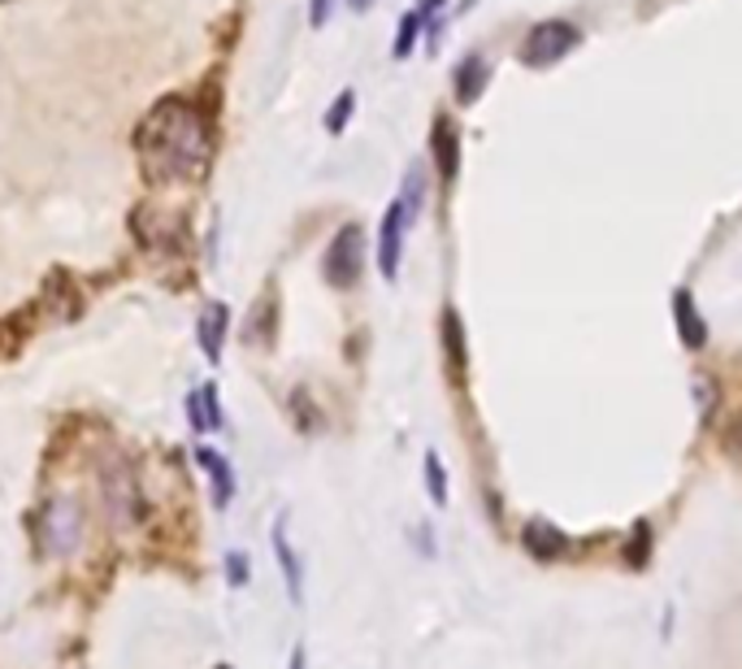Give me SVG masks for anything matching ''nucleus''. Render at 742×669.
I'll list each match as a JSON object with an SVG mask.
<instances>
[{"label":"nucleus","mask_w":742,"mask_h":669,"mask_svg":"<svg viewBox=\"0 0 742 669\" xmlns=\"http://www.w3.org/2000/svg\"><path fill=\"white\" fill-rule=\"evenodd\" d=\"M421 27H426V22H421V13H417V9H408V13L399 18L396 44H392V57H396V61H408V57H413V44H417Z\"/></svg>","instance_id":"2eb2a0df"},{"label":"nucleus","mask_w":742,"mask_h":669,"mask_svg":"<svg viewBox=\"0 0 742 669\" xmlns=\"http://www.w3.org/2000/svg\"><path fill=\"white\" fill-rule=\"evenodd\" d=\"M417 217V209L408 205L404 196H396L387 213H383V226H378V270L387 283H396L399 274V257H404V235H408V222Z\"/></svg>","instance_id":"423d86ee"},{"label":"nucleus","mask_w":742,"mask_h":669,"mask_svg":"<svg viewBox=\"0 0 742 669\" xmlns=\"http://www.w3.org/2000/svg\"><path fill=\"white\" fill-rule=\"evenodd\" d=\"M292 669H304V648H296V652H292Z\"/></svg>","instance_id":"5701e85b"},{"label":"nucleus","mask_w":742,"mask_h":669,"mask_svg":"<svg viewBox=\"0 0 742 669\" xmlns=\"http://www.w3.org/2000/svg\"><path fill=\"white\" fill-rule=\"evenodd\" d=\"M526 548H530V557H539V561H560V557L569 553V539H565L551 521H530V526H526Z\"/></svg>","instance_id":"ddd939ff"},{"label":"nucleus","mask_w":742,"mask_h":669,"mask_svg":"<svg viewBox=\"0 0 742 669\" xmlns=\"http://www.w3.org/2000/svg\"><path fill=\"white\" fill-rule=\"evenodd\" d=\"M426 487H430L435 505H447V474H444L439 453H426Z\"/></svg>","instance_id":"a211bd4d"},{"label":"nucleus","mask_w":742,"mask_h":669,"mask_svg":"<svg viewBox=\"0 0 742 669\" xmlns=\"http://www.w3.org/2000/svg\"><path fill=\"white\" fill-rule=\"evenodd\" d=\"M331 4H335V0H313V4H308V22H313V27H326V22H331Z\"/></svg>","instance_id":"aec40b11"},{"label":"nucleus","mask_w":742,"mask_h":669,"mask_svg":"<svg viewBox=\"0 0 742 669\" xmlns=\"http://www.w3.org/2000/svg\"><path fill=\"white\" fill-rule=\"evenodd\" d=\"M187 422H192L196 435H213L222 426V405H217V387L213 383H204V387H196L187 396Z\"/></svg>","instance_id":"f8f14e48"},{"label":"nucleus","mask_w":742,"mask_h":669,"mask_svg":"<svg viewBox=\"0 0 742 669\" xmlns=\"http://www.w3.org/2000/svg\"><path fill=\"white\" fill-rule=\"evenodd\" d=\"M444 4H447V0H421V4H417V13H421V22H430V18H439V13H444Z\"/></svg>","instance_id":"412c9836"},{"label":"nucleus","mask_w":742,"mask_h":669,"mask_svg":"<svg viewBox=\"0 0 742 669\" xmlns=\"http://www.w3.org/2000/svg\"><path fill=\"white\" fill-rule=\"evenodd\" d=\"M274 557H278V566H283V578H287L292 600L299 605V596H304V569H299V557L292 553V544H287V521L274 526Z\"/></svg>","instance_id":"4468645a"},{"label":"nucleus","mask_w":742,"mask_h":669,"mask_svg":"<svg viewBox=\"0 0 742 669\" xmlns=\"http://www.w3.org/2000/svg\"><path fill=\"white\" fill-rule=\"evenodd\" d=\"M578 40H582V31L569 22V18H547V22H535L530 31H526V40H521V65H530V70H547V65H556L560 57H569V52L578 49Z\"/></svg>","instance_id":"f03ea898"},{"label":"nucleus","mask_w":742,"mask_h":669,"mask_svg":"<svg viewBox=\"0 0 742 669\" xmlns=\"http://www.w3.org/2000/svg\"><path fill=\"white\" fill-rule=\"evenodd\" d=\"M226 331H231V310L222 305V301H209L204 310H200V322H196V344L200 353L213 361H222V348H226Z\"/></svg>","instance_id":"6e6552de"},{"label":"nucleus","mask_w":742,"mask_h":669,"mask_svg":"<svg viewBox=\"0 0 742 669\" xmlns=\"http://www.w3.org/2000/svg\"><path fill=\"white\" fill-rule=\"evenodd\" d=\"M40 544H44V553H52V557H65V553H74L83 544V509H79V500L57 496V500L44 505V514H40Z\"/></svg>","instance_id":"20e7f679"},{"label":"nucleus","mask_w":742,"mask_h":669,"mask_svg":"<svg viewBox=\"0 0 742 669\" xmlns=\"http://www.w3.org/2000/svg\"><path fill=\"white\" fill-rule=\"evenodd\" d=\"M217 669H226V666H217Z\"/></svg>","instance_id":"b1692460"},{"label":"nucleus","mask_w":742,"mask_h":669,"mask_svg":"<svg viewBox=\"0 0 742 669\" xmlns=\"http://www.w3.org/2000/svg\"><path fill=\"white\" fill-rule=\"evenodd\" d=\"M100 496H104L109 517L118 526H131L140 517V483H135V469L122 457H109L100 465Z\"/></svg>","instance_id":"39448f33"},{"label":"nucleus","mask_w":742,"mask_h":669,"mask_svg":"<svg viewBox=\"0 0 742 669\" xmlns=\"http://www.w3.org/2000/svg\"><path fill=\"white\" fill-rule=\"evenodd\" d=\"M135 149L144 156L152 183H179L209 161V122L192 101H161L144 118Z\"/></svg>","instance_id":"f257e3e1"},{"label":"nucleus","mask_w":742,"mask_h":669,"mask_svg":"<svg viewBox=\"0 0 742 669\" xmlns=\"http://www.w3.org/2000/svg\"><path fill=\"white\" fill-rule=\"evenodd\" d=\"M444 348H447L451 374H460V369H465V339H460V317L451 310L444 313Z\"/></svg>","instance_id":"dca6fc26"},{"label":"nucleus","mask_w":742,"mask_h":669,"mask_svg":"<svg viewBox=\"0 0 742 669\" xmlns=\"http://www.w3.org/2000/svg\"><path fill=\"white\" fill-rule=\"evenodd\" d=\"M352 109H356V92H352V88H344V92L335 97V104L326 109V131H331V135H344V126H347V118H352Z\"/></svg>","instance_id":"f3484780"},{"label":"nucleus","mask_w":742,"mask_h":669,"mask_svg":"<svg viewBox=\"0 0 742 669\" xmlns=\"http://www.w3.org/2000/svg\"><path fill=\"white\" fill-rule=\"evenodd\" d=\"M322 274H326V283L331 287H356L360 283V274H365V231L356 226V222H347L335 231V240L326 244V257H322Z\"/></svg>","instance_id":"7ed1b4c3"},{"label":"nucleus","mask_w":742,"mask_h":669,"mask_svg":"<svg viewBox=\"0 0 742 669\" xmlns=\"http://www.w3.org/2000/svg\"><path fill=\"white\" fill-rule=\"evenodd\" d=\"M196 465L209 474V483H213V505H217V509H226V505L235 500V469H231V462H226L217 448H204V444H200Z\"/></svg>","instance_id":"9d476101"},{"label":"nucleus","mask_w":742,"mask_h":669,"mask_svg":"<svg viewBox=\"0 0 742 669\" xmlns=\"http://www.w3.org/2000/svg\"><path fill=\"white\" fill-rule=\"evenodd\" d=\"M487 83H491V61L482 57V52H465L460 57V65H456V74H451V88H456V101L460 104H478L482 101V92H487Z\"/></svg>","instance_id":"0eeeda50"},{"label":"nucleus","mask_w":742,"mask_h":669,"mask_svg":"<svg viewBox=\"0 0 742 669\" xmlns=\"http://www.w3.org/2000/svg\"><path fill=\"white\" fill-rule=\"evenodd\" d=\"M378 0H347V9H356V13H365V9H374Z\"/></svg>","instance_id":"4be33fe9"},{"label":"nucleus","mask_w":742,"mask_h":669,"mask_svg":"<svg viewBox=\"0 0 742 669\" xmlns=\"http://www.w3.org/2000/svg\"><path fill=\"white\" fill-rule=\"evenodd\" d=\"M226 574H231V587H244L247 582V557L244 553H231V557H226Z\"/></svg>","instance_id":"6ab92c4d"},{"label":"nucleus","mask_w":742,"mask_h":669,"mask_svg":"<svg viewBox=\"0 0 742 669\" xmlns=\"http://www.w3.org/2000/svg\"><path fill=\"white\" fill-rule=\"evenodd\" d=\"M430 156H435L439 179L451 183V179H456V170H460V135H456V126H451V118H447V113H439V118H435V126H430Z\"/></svg>","instance_id":"1a4fd4ad"},{"label":"nucleus","mask_w":742,"mask_h":669,"mask_svg":"<svg viewBox=\"0 0 742 669\" xmlns=\"http://www.w3.org/2000/svg\"><path fill=\"white\" fill-rule=\"evenodd\" d=\"M673 326H678V335H682V344H687L691 353H699V348L708 344V322L699 317V310H694V296L687 292V287H678V292H673Z\"/></svg>","instance_id":"9b49d317"}]
</instances>
